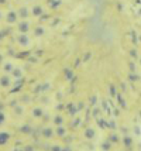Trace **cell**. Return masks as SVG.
I'll return each instance as SVG.
<instances>
[{
	"label": "cell",
	"instance_id": "obj_1",
	"mask_svg": "<svg viewBox=\"0 0 141 151\" xmlns=\"http://www.w3.org/2000/svg\"><path fill=\"white\" fill-rule=\"evenodd\" d=\"M17 31L21 34H27L30 31V21L27 20H21L17 23Z\"/></svg>",
	"mask_w": 141,
	"mask_h": 151
},
{
	"label": "cell",
	"instance_id": "obj_2",
	"mask_svg": "<svg viewBox=\"0 0 141 151\" xmlns=\"http://www.w3.org/2000/svg\"><path fill=\"white\" fill-rule=\"evenodd\" d=\"M19 16H17V12H14V10H10V12H7L6 14V23L7 24H17L19 21Z\"/></svg>",
	"mask_w": 141,
	"mask_h": 151
},
{
	"label": "cell",
	"instance_id": "obj_3",
	"mask_svg": "<svg viewBox=\"0 0 141 151\" xmlns=\"http://www.w3.org/2000/svg\"><path fill=\"white\" fill-rule=\"evenodd\" d=\"M16 41H17V44H19L20 47H28L30 45V42H31L27 34H21V33L16 37Z\"/></svg>",
	"mask_w": 141,
	"mask_h": 151
},
{
	"label": "cell",
	"instance_id": "obj_4",
	"mask_svg": "<svg viewBox=\"0 0 141 151\" xmlns=\"http://www.w3.org/2000/svg\"><path fill=\"white\" fill-rule=\"evenodd\" d=\"M54 129L51 127V126H47V127H44L42 130H41V136H42V138H45V140H49V138L54 137Z\"/></svg>",
	"mask_w": 141,
	"mask_h": 151
},
{
	"label": "cell",
	"instance_id": "obj_5",
	"mask_svg": "<svg viewBox=\"0 0 141 151\" xmlns=\"http://www.w3.org/2000/svg\"><path fill=\"white\" fill-rule=\"evenodd\" d=\"M0 86H1V88H4V89L11 86V78H10L7 73H4V75H1V76H0Z\"/></svg>",
	"mask_w": 141,
	"mask_h": 151
},
{
	"label": "cell",
	"instance_id": "obj_6",
	"mask_svg": "<svg viewBox=\"0 0 141 151\" xmlns=\"http://www.w3.org/2000/svg\"><path fill=\"white\" fill-rule=\"evenodd\" d=\"M11 138V134L9 132H0V145H6Z\"/></svg>",
	"mask_w": 141,
	"mask_h": 151
},
{
	"label": "cell",
	"instance_id": "obj_7",
	"mask_svg": "<svg viewBox=\"0 0 141 151\" xmlns=\"http://www.w3.org/2000/svg\"><path fill=\"white\" fill-rule=\"evenodd\" d=\"M83 136H85L86 140H93L96 137V130L92 129V127H87V129H85V132H83Z\"/></svg>",
	"mask_w": 141,
	"mask_h": 151
},
{
	"label": "cell",
	"instance_id": "obj_8",
	"mask_svg": "<svg viewBox=\"0 0 141 151\" xmlns=\"http://www.w3.org/2000/svg\"><path fill=\"white\" fill-rule=\"evenodd\" d=\"M28 14H30V10H28L27 7H20V9H19V12H17V16H19L20 19H23V20H27Z\"/></svg>",
	"mask_w": 141,
	"mask_h": 151
},
{
	"label": "cell",
	"instance_id": "obj_9",
	"mask_svg": "<svg viewBox=\"0 0 141 151\" xmlns=\"http://www.w3.org/2000/svg\"><path fill=\"white\" fill-rule=\"evenodd\" d=\"M55 132V136H58V137H65L67 136V127H64V126H57V129L54 130Z\"/></svg>",
	"mask_w": 141,
	"mask_h": 151
},
{
	"label": "cell",
	"instance_id": "obj_10",
	"mask_svg": "<svg viewBox=\"0 0 141 151\" xmlns=\"http://www.w3.org/2000/svg\"><path fill=\"white\" fill-rule=\"evenodd\" d=\"M11 75H13V78H16V79H23V69L19 68V66H14L13 71H11Z\"/></svg>",
	"mask_w": 141,
	"mask_h": 151
},
{
	"label": "cell",
	"instance_id": "obj_11",
	"mask_svg": "<svg viewBox=\"0 0 141 151\" xmlns=\"http://www.w3.org/2000/svg\"><path fill=\"white\" fill-rule=\"evenodd\" d=\"M67 109H68V113L71 114V116H76L78 114V106L75 105V103H69V105L67 106Z\"/></svg>",
	"mask_w": 141,
	"mask_h": 151
},
{
	"label": "cell",
	"instance_id": "obj_12",
	"mask_svg": "<svg viewBox=\"0 0 141 151\" xmlns=\"http://www.w3.org/2000/svg\"><path fill=\"white\" fill-rule=\"evenodd\" d=\"M42 13H44V9H42L41 6H38V4H37V6H34L33 9H31V14H33V16H35V17L41 16Z\"/></svg>",
	"mask_w": 141,
	"mask_h": 151
},
{
	"label": "cell",
	"instance_id": "obj_13",
	"mask_svg": "<svg viewBox=\"0 0 141 151\" xmlns=\"http://www.w3.org/2000/svg\"><path fill=\"white\" fill-rule=\"evenodd\" d=\"M123 144L126 148H131V145H133V138L131 136H124L123 137Z\"/></svg>",
	"mask_w": 141,
	"mask_h": 151
},
{
	"label": "cell",
	"instance_id": "obj_14",
	"mask_svg": "<svg viewBox=\"0 0 141 151\" xmlns=\"http://www.w3.org/2000/svg\"><path fill=\"white\" fill-rule=\"evenodd\" d=\"M33 117H35V119H41L42 117V114H44V110L41 109V107H34L33 109Z\"/></svg>",
	"mask_w": 141,
	"mask_h": 151
},
{
	"label": "cell",
	"instance_id": "obj_15",
	"mask_svg": "<svg viewBox=\"0 0 141 151\" xmlns=\"http://www.w3.org/2000/svg\"><path fill=\"white\" fill-rule=\"evenodd\" d=\"M100 150H102V151H110V150H112V143H110L109 140H104V141H102Z\"/></svg>",
	"mask_w": 141,
	"mask_h": 151
},
{
	"label": "cell",
	"instance_id": "obj_16",
	"mask_svg": "<svg viewBox=\"0 0 141 151\" xmlns=\"http://www.w3.org/2000/svg\"><path fill=\"white\" fill-rule=\"evenodd\" d=\"M107 140L110 141V143H112V144H116V143H119V141H120V137H119L116 133H112V134L109 136Z\"/></svg>",
	"mask_w": 141,
	"mask_h": 151
},
{
	"label": "cell",
	"instance_id": "obj_17",
	"mask_svg": "<svg viewBox=\"0 0 141 151\" xmlns=\"http://www.w3.org/2000/svg\"><path fill=\"white\" fill-rule=\"evenodd\" d=\"M13 68H14V65L11 62H6V64L3 65V71H4V73H11Z\"/></svg>",
	"mask_w": 141,
	"mask_h": 151
},
{
	"label": "cell",
	"instance_id": "obj_18",
	"mask_svg": "<svg viewBox=\"0 0 141 151\" xmlns=\"http://www.w3.org/2000/svg\"><path fill=\"white\" fill-rule=\"evenodd\" d=\"M54 124L55 126H62L64 124V117H62V114H57L54 117Z\"/></svg>",
	"mask_w": 141,
	"mask_h": 151
},
{
	"label": "cell",
	"instance_id": "obj_19",
	"mask_svg": "<svg viewBox=\"0 0 141 151\" xmlns=\"http://www.w3.org/2000/svg\"><path fill=\"white\" fill-rule=\"evenodd\" d=\"M44 33H45V30L42 27H35V30H34V35L35 37H41V35H44Z\"/></svg>",
	"mask_w": 141,
	"mask_h": 151
},
{
	"label": "cell",
	"instance_id": "obj_20",
	"mask_svg": "<svg viewBox=\"0 0 141 151\" xmlns=\"http://www.w3.org/2000/svg\"><path fill=\"white\" fill-rule=\"evenodd\" d=\"M21 133H26V134H30V133L33 132V129H31V126H28V124H24V126H21Z\"/></svg>",
	"mask_w": 141,
	"mask_h": 151
},
{
	"label": "cell",
	"instance_id": "obj_21",
	"mask_svg": "<svg viewBox=\"0 0 141 151\" xmlns=\"http://www.w3.org/2000/svg\"><path fill=\"white\" fill-rule=\"evenodd\" d=\"M4 122H6V114H4V112L0 110V126L4 124Z\"/></svg>",
	"mask_w": 141,
	"mask_h": 151
},
{
	"label": "cell",
	"instance_id": "obj_22",
	"mask_svg": "<svg viewBox=\"0 0 141 151\" xmlns=\"http://www.w3.org/2000/svg\"><path fill=\"white\" fill-rule=\"evenodd\" d=\"M14 113H16V114H19V116H21V114H23V107H21V106L14 107Z\"/></svg>",
	"mask_w": 141,
	"mask_h": 151
},
{
	"label": "cell",
	"instance_id": "obj_23",
	"mask_svg": "<svg viewBox=\"0 0 141 151\" xmlns=\"http://www.w3.org/2000/svg\"><path fill=\"white\" fill-rule=\"evenodd\" d=\"M6 37H7V31H6V30H0V41H3Z\"/></svg>",
	"mask_w": 141,
	"mask_h": 151
},
{
	"label": "cell",
	"instance_id": "obj_24",
	"mask_svg": "<svg viewBox=\"0 0 141 151\" xmlns=\"http://www.w3.org/2000/svg\"><path fill=\"white\" fill-rule=\"evenodd\" d=\"M23 151H35V148H34V145H26V147H24V150Z\"/></svg>",
	"mask_w": 141,
	"mask_h": 151
},
{
	"label": "cell",
	"instance_id": "obj_25",
	"mask_svg": "<svg viewBox=\"0 0 141 151\" xmlns=\"http://www.w3.org/2000/svg\"><path fill=\"white\" fill-rule=\"evenodd\" d=\"M61 148H62V147L57 144V145H54V147H51L49 150H51V151H61Z\"/></svg>",
	"mask_w": 141,
	"mask_h": 151
},
{
	"label": "cell",
	"instance_id": "obj_26",
	"mask_svg": "<svg viewBox=\"0 0 141 151\" xmlns=\"http://www.w3.org/2000/svg\"><path fill=\"white\" fill-rule=\"evenodd\" d=\"M79 123H81V119H76L75 122H72V127H78Z\"/></svg>",
	"mask_w": 141,
	"mask_h": 151
},
{
	"label": "cell",
	"instance_id": "obj_27",
	"mask_svg": "<svg viewBox=\"0 0 141 151\" xmlns=\"http://www.w3.org/2000/svg\"><path fill=\"white\" fill-rule=\"evenodd\" d=\"M61 151H72V148H71L69 145H67V147H62V148H61Z\"/></svg>",
	"mask_w": 141,
	"mask_h": 151
},
{
	"label": "cell",
	"instance_id": "obj_28",
	"mask_svg": "<svg viewBox=\"0 0 141 151\" xmlns=\"http://www.w3.org/2000/svg\"><path fill=\"white\" fill-rule=\"evenodd\" d=\"M128 66H130V71H131V72H134V64H133V62H130V64H128Z\"/></svg>",
	"mask_w": 141,
	"mask_h": 151
},
{
	"label": "cell",
	"instance_id": "obj_29",
	"mask_svg": "<svg viewBox=\"0 0 141 151\" xmlns=\"http://www.w3.org/2000/svg\"><path fill=\"white\" fill-rule=\"evenodd\" d=\"M7 3H9V0H0V6H4Z\"/></svg>",
	"mask_w": 141,
	"mask_h": 151
},
{
	"label": "cell",
	"instance_id": "obj_30",
	"mask_svg": "<svg viewBox=\"0 0 141 151\" xmlns=\"http://www.w3.org/2000/svg\"><path fill=\"white\" fill-rule=\"evenodd\" d=\"M3 59H4V57H3V54H0V64L3 62Z\"/></svg>",
	"mask_w": 141,
	"mask_h": 151
},
{
	"label": "cell",
	"instance_id": "obj_31",
	"mask_svg": "<svg viewBox=\"0 0 141 151\" xmlns=\"http://www.w3.org/2000/svg\"><path fill=\"white\" fill-rule=\"evenodd\" d=\"M3 19V13H1V10H0V20Z\"/></svg>",
	"mask_w": 141,
	"mask_h": 151
},
{
	"label": "cell",
	"instance_id": "obj_32",
	"mask_svg": "<svg viewBox=\"0 0 141 151\" xmlns=\"http://www.w3.org/2000/svg\"><path fill=\"white\" fill-rule=\"evenodd\" d=\"M140 65H141V57H140Z\"/></svg>",
	"mask_w": 141,
	"mask_h": 151
},
{
	"label": "cell",
	"instance_id": "obj_33",
	"mask_svg": "<svg viewBox=\"0 0 141 151\" xmlns=\"http://www.w3.org/2000/svg\"><path fill=\"white\" fill-rule=\"evenodd\" d=\"M28 1H31V0H28Z\"/></svg>",
	"mask_w": 141,
	"mask_h": 151
}]
</instances>
